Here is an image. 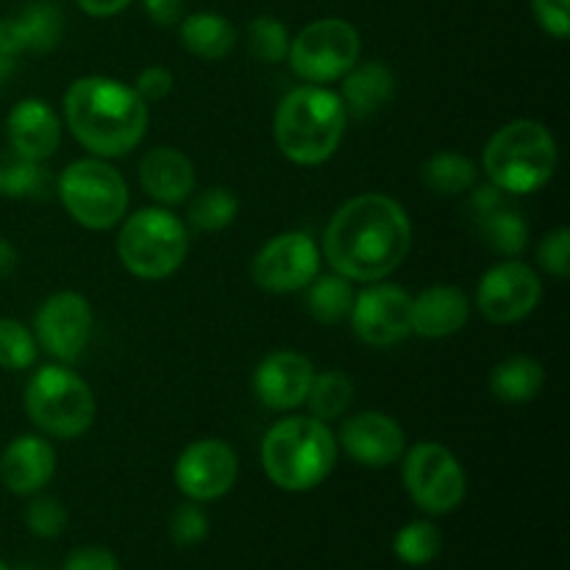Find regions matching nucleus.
<instances>
[{"instance_id":"obj_1","label":"nucleus","mask_w":570,"mask_h":570,"mask_svg":"<svg viewBox=\"0 0 570 570\" xmlns=\"http://www.w3.org/2000/svg\"><path fill=\"white\" fill-rule=\"evenodd\" d=\"M410 248L412 223L404 206L390 195L362 193L334 212L321 254L348 282L373 284L399 271Z\"/></svg>"},{"instance_id":"obj_2","label":"nucleus","mask_w":570,"mask_h":570,"mask_svg":"<svg viewBox=\"0 0 570 570\" xmlns=\"http://www.w3.org/2000/svg\"><path fill=\"white\" fill-rule=\"evenodd\" d=\"M65 120L72 137L98 159L126 156L148 131V104L137 89L109 76H83L65 92Z\"/></svg>"},{"instance_id":"obj_3","label":"nucleus","mask_w":570,"mask_h":570,"mask_svg":"<svg viewBox=\"0 0 570 570\" xmlns=\"http://www.w3.org/2000/svg\"><path fill=\"white\" fill-rule=\"evenodd\" d=\"M345 111L337 92L317 83L284 95L273 117V139L289 161L304 167L323 165L337 154L345 137Z\"/></svg>"},{"instance_id":"obj_4","label":"nucleus","mask_w":570,"mask_h":570,"mask_svg":"<svg viewBox=\"0 0 570 570\" xmlns=\"http://www.w3.org/2000/svg\"><path fill=\"white\" fill-rule=\"evenodd\" d=\"M337 438L317 417H284L262 440V468L278 490L306 493L337 465Z\"/></svg>"},{"instance_id":"obj_5","label":"nucleus","mask_w":570,"mask_h":570,"mask_svg":"<svg viewBox=\"0 0 570 570\" xmlns=\"http://www.w3.org/2000/svg\"><path fill=\"white\" fill-rule=\"evenodd\" d=\"M557 159V139L543 122L512 120L490 137L482 167L493 187L507 195H529L551 181Z\"/></svg>"},{"instance_id":"obj_6","label":"nucleus","mask_w":570,"mask_h":570,"mask_svg":"<svg viewBox=\"0 0 570 570\" xmlns=\"http://www.w3.org/2000/svg\"><path fill=\"white\" fill-rule=\"evenodd\" d=\"M189 254L187 226L165 206L139 209L117 234V256L131 276L161 282L184 265Z\"/></svg>"},{"instance_id":"obj_7","label":"nucleus","mask_w":570,"mask_h":570,"mask_svg":"<svg viewBox=\"0 0 570 570\" xmlns=\"http://www.w3.org/2000/svg\"><path fill=\"white\" fill-rule=\"evenodd\" d=\"M28 421L53 440H76L95 423V395L70 365H45L28 379Z\"/></svg>"},{"instance_id":"obj_8","label":"nucleus","mask_w":570,"mask_h":570,"mask_svg":"<svg viewBox=\"0 0 570 570\" xmlns=\"http://www.w3.org/2000/svg\"><path fill=\"white\" fill-rule=\"evenodd\" d=\"M59 198L67 215L89 232H106L126 217L128 184L106 159H78L61 170Z\"/></svg>"},{"instance_id":"obj_9","label":"nucleus","mask_w":570,"mask_h":570,"mask_svg":"<svg viewBox=\"0 0 570 570\" xmlns=\"http://www.w3.org/2000/svg\"><path fill=\"white\" fill-rule=\"evenodd\" d=\"M360 31L343 17H323L309 22L289 39V67L304 81L326 87L340 81L360 61Z\"/></svg>"},{"instance_id":"obj_10","label":"nucleus","mask_w":570,"mask_h":570,"mask_svg":"<svg viewBox=\"0 0 570 570\" xmlns=\"http://www.w3.org/2000/svg\"><path fill=\"white\" fill-rule=\"evenodd\" d=\"M404 488L426 515H449L465 501V468L445 445L417 443L404 451Z\"/></svg>"},{"instance_id":"obj_11","label":"nucleus","mask_w":570,"mask_h":570,"mask_svg":"<svg viewBox=\"0 0 570 570\" xmlns=\"http://www.w3.org/2000/svg\"><path fill=\"white\" fill-rule=\"evenodd\" d=\"M321 248L304 232H284L267 239L250 262V276L262 289L276 295L301 293L321 273Z\"/></svg>"},{"instance_id":"obj_12","label":"nucleus","mask_w":570,"mask_h":570,"mask_svg":"<svg viewBox=\"0 0 570 570\" xmlns=\"http://www.w3.org/2000/svg\"><path fill=\"white\" fill-rule=\"evenodd\" d=\"M92 306L81 293H70V289L50 295L33 317L37 345L61 365H72L81 360L83 348L92 340Z\"/></svg>"},{"instance_id":"obj_13","label":"nucleus","mask_w":570,"mask_h":570,"mask_svg":"<svg viewBox=\"0 0 570 570\" xmlns=\"http://www.w3.org/2000/svg\"><path fill=\"white\" fill-rule=\"evenodd\" d=\"M540 298H543V284L538 273L518 259L499 262L479 278L476 306L495 326H510L529 317L538 309Z\"/></svg>"},{"instance_id":"obj_14","label":"nucleus","mask_w":570,"mask_h":570,"mask_svg":"<svg viewBox=\"0 0 570 570\" xmlns=\"http://www.w3.org/2000/svg\"><path fill=\"white\" fill-rule=\"evenodd\" d=\"M354 334L373 348H390L412 334V295L395 284H367L348 315Z\"/></svg>"},{"instance_id":"obj_15","label":"nucleus","mask_w":570,"mask_h":570,"mask_svg":"<svg viewBox=\"0 0 570 570\" xmlns=\"http://www.w3.org/2000/svg\"><path fill=\"white\" fill-rule=\"evenodd\" d=\"M173 476L189 501H198V504L217 501L237 484V451L223 440H195L176 460Z\"/></svg>"},{"instance_id":"obj_16","label":"nucleus","mask_w":570,"mask_h":570,"mask_svg":"<svg viewBox=\"0 0 570 570\" xmlns=\"http://www.w3.org/2000/svg\"><path fill=\"white\" fill-rule=\"evenodd\" d=\"M337 445L362 468H390L404 456V429L387 412H360L343 423Z\"/></svg>"},{"instance_id":"obj_17","label":"nucleus","mask_w":570,"mask_h":570,"mask_svg":"<svg viewBox=\"0 0 570 570\" xmlns=\"http://www.w3.org/2000/svg\"><path fill=\"white\" fill-rule=\"evenodd\" d=\"M315 379V365L298 351H273L256 365L254 393L267 410L287 412L306 401Z\"/></svg>"},{"instance_id":"obj_18","label":"nucleus","mask_w":570,"mask_h":570,"mask_svg":"<svg viewBox=\"0 0 570 570\" xmlns=\"http://www.w3.org/2000/svg\"><path fill=\"white\" fill-rule=\"evenodd\" d=\"M9 150L33 161H48L61 145V120L42 98H26L6 117Z\"/></svg>"},{"instance_id":"obj_19","label":"nucleus","mask_w":570,"mask_h":570,"mask_svg":"<svg viewBox=\"0 0 570 570\" xmlns=\"http://www.w3.org/2000/svg\"><path fill=\"white\" fill-rule=\"evenodd\" d=\"M56 473V451L39 434H22L0 456V482L14 495H37Z\"/></svg>"},{"instance_id":"obj_20","label":"nucleus","mask_w":570,"mask_h":570,"mask_svg":"<svg viewBox=\"0 0 570 570\" xmlns=\"http://www.w3.org/2000/svg\"><path fill=\"white\" fill-rule=\"evenodd\" d=\"M471 315V301L454 284H434L412 298V334L423 340H445L462 332Z\"/></svg>"},{"instance_id":"obj_21","label":"nucleus","mask_w":570,"mask_h":570,"mask_svg":"<svg viewBox=\"0 0 570 570\" xmlns=\"http://www.w3.org/2000/svg\"><path fill=\"white\" fill-rule=\"evenodd\" d=\"M139 184L156 204H184L195 189V165L178 148H154L139 161Z\"/></svg>"},{"instance_id":"obj_22","label":"nucleus","mask_w":570,"mask_h":570,"mask_svg":"<svg viewBox=\"0 0 570 570\" xmlns=\"http://www.w3.org/2000/svg\"><path fill=\"white\" fill-rule=\"evenodd\" d=\"M340 81H343L337 92L340 100H343L345 111L354 117L376 115L395 95V76L382 61H367L360 67L354 65Z\"/></svg>"},{"instance_id":"obj_23","label":"nucleus","mask_w":570,"mask_h":570,"mask_svg":"<svg viewBox=\"0 0 570 570\" xmlns=\"http://www.w3.org/2000/svg\"><path fill=\"white\" fill-rule=\"evenodd\" d=\"M6 22L20 53H48L61 42V31H65V17L48 0H33Z\"/></svg>"},{"instance_id":"obj_24","label":"nucleus","mask_w":570,"mask_h":570,"mask_svg":"<svg viewBox=\"0 0 570 570\" xmlns=\"http://www.w3.org/2000/svg\"><path fill=\"white\" fill-rule=\"evenodd\" d=\"M181 45L198 59L220 61L237 45V31L217 11H193L181 20Z\"/></svg>"},{"instance_id":"obj_25","label":"nucleus","mask_w":570,"mask_h":570,"mask_svg":"<svg viewBox=\"0 0 570 570\" xmlns=\"http://www.w3.org/2000/svg\"><path fill=\"white\" fill-rule=\"evenodd\" d=\"M546 384V371L532 356H507L490 371V393L504 404H529L540 395Z\"/></svg>"},{"instance_id":"obj_26","label":"nucleus","mask_w":570,"mask_h":570,"mask_svg":"<svg viewBox=\"0 0 570 570\" xmlns=\"http://www.w3.org/2000/svg\"><path fill=\"white\" fill-rule=\"evenodd\" d=\"M351 306H354V289L348 278L340 273H328V276L317 273L315 282L306 287V309L321 326H340L348 321Z\"/></svg>"},{"instance_id":"obj_27","label":"nucleus","mask_w":570,"mask_h":570,"mask_svg":"<svg viewBox=\"0 0 570 570\" xmlns=\"http://www.w3.org/2000/svg\"><path fill=\"white\" fill-rule=\"evenodd\" d=\"M48 189L50 173L45 161L26 159V156L14 154V150L0 154V195L3 198H45Z\"/></svg>"},{"instance_id":"obj_28","label":"nucleus","mask_w":570,"mask_h":570,"mask_svg":"<svg viewBox=\"0 0 570 570\" xmlns=\"http://www.w3.org/2000/svg\"><path fill=\"white\" fill-rule=\"evenodd\" d=\"M476 165L465 154H456V150H440V154L429 156L421 170L423 184L438 195L468 193L476 184Z\"/></svg>"},{"instance_id":"obj_29","label":"nucleus","mask_w":570,"mask_h":570,"mask_svg":"<svg viewBox=\"0 0 570 570\" xmlns=\"http://www.w3.org/2000/svg\"><path fill=\"white\" fill-rule=\"evenodd\" d=\"M304 404H309L312 417H317V421H337V417H343L345 412H348V406L354 404V384H351V379L340 371L315 373L309 395H306Z\"/></svg>"},{"instance_id":"obj_30","label":"nucleus","mask_w":570,"mask_h":570,"mask_svg":"<svg viewBox=\"0 0 570 570\" xmlns=\"http://www.w3.org/2000/svg\"><path fill=\"white\" fill-rule=\"evenodd\" d=\"M479 228H482V237L488 243V248L495 250L499 256H512L515 259L529 245V223L512 206H504L495 215H490L488 220L479 223Z\"/></svg>"},{"instance_id":"obj_31","label":"nucleus","mask_w":570,"mask_h":570,"mask_svg":"<svg viewBox=\"0 0 570 570\" xmlns=\"http://www.w3.org/2000/svg\"><path fill=\"white\" fill-rule=\"evenodd\" d=\"M239 200L237 193L228 187H209L198 193L189 204V223L198 232H223L237 220Z\"/></svg>"},{"instance_id":"obj_32","label":"nucleus","mask_w":570,"mask_h":570,"mask_svg":"<svg viewBox=\"0 0 570 570\" xmlns=\"http://www.w3.org/2000/svg\"><path fill=\"white\" fill-rule=\"evenodd\" d=\"M443 549V534L432 521H412L404 529H399L393 540V551L404 566L423 568L434 562Z\"/></svg>"},{"instance_id":"obj_33","label":"nucleus","mask_w":570,"mask_h":570,"mask_svg":"<svg viewBox=\"0 0 570 570\" xmlns=\"http://www.w3.org/2000/svg\"><path fill=\"white\" fill-rule=\"evenodd\" d=\"M245 42H248V50L254 59L265 61V65H276V61L287 59L289 31L282 20L265 14V17H256V20L248 22Z\"/></svg>"},{"instance_id":"obj_34","label":"nucleus","mask_w":570,"mask_h":570,"mask_svg":"<svg viewBox=\"0 0 570 570\" xmlns=\"http://www.w3.org/2000/svg\"><path fill=\"white\" fill-rule=\"evenodd\" d=\"M37 362V337L20 321L0 317V367L28 371Z\"/></svg>"},{"instance_id":"obj_35","label":"nucleus","mask_w":570,"mask_h":570,"mask_svg":"<svg viewBox=\"0 0 570 570\" xmlns=\"http://www.w3.org/2000/svg\"><path fill=\"white\" fill-rule=\"evenodd\" d=\"M170 538L178 549H195L209 538V518L198 501H187L173 512Z\"/></svg>"},{"instance_id":"obj_36","label":"nucleus","mask_w":570,"mask_h":570,"mask_svg":"<svg viewBox=\"0 0 570 570\" xmlns=\"http://www.w3.org/2000/svg\"><path fill=\"white\" fill-rule=\"evenodd\" d=\"M26 523L31 534L42 540H53L65 534L67 529V510L61 501L50 499V495H37L26 510Z\"/></svg>"},{"instance_id":"obj_37","label":"nucleus","mask_w":570,"mask_h":570,"mask_svg":"<svg viewBox=\"0 0 570 570\" xmlns=\"http://www.w3.org/2000/svg\"><path fill=\"white\" fill-rule=\"evenodd\" d=\"M538 259L546 273L557 278H568L570 273V232L566 226L546 234L538 245Z\"/></svg>"},{"instance_id":"obj_38","label":"nucleus","mask_w":570,"mask_h":570,"mask_svg":"<svg viewBox=\"0 0 570 570\" xmlns=\"http://www.w3.org/2000/svg\"><path fill=\"white\" fill-rule=\"evenodd\" d=\"M540 28L554 39H568L570 33V0H532Z\"/></svg>"},{"instance_id":"obj_39","label":"nucleus","mask_w":570,"mask_h":570,"mask_svg":"<svg viewBox=\"0 0 570 570\" xmlns=\"http://www.w3.org/2000/svg\"><path fill=\"white\" fill-rule=\"evenodd\" d=\"M61 570H120V560L104 546H83L67 554Z\"/></svg>"},{"instance_id":"obj_40","label":"nucleus","mask_w":570,"mask_h":570,"mask_svg":"<svg viewBox=\"0 0 570 570\" xmlns=\"http://www.w3.org/2000/svg\"><path fill=\"white\" fill-rule=\"evenodd\" d=\"M134 89H137V95L145 104L148 100H165L173 92V72L167 67H148V70L137 76Z\"/></svg>"},{"instance_id":"obj_41","label":"nucleus","mask_w":570,"mask_h":570,"mask_svg":"<svg viewBox=\"0 0 570 570\" xmlns=\"http://www.w3.org/2000/svg\"><path fill=\"white\" fill-rule=\"evenodd\" d=\"M510 206V195L504 189L493 187V184H484V187H476L471 195V212L476 217V223L488 220L490 215H495L499 209Z\"/></svg>"},{"instance_id":"obj_42","label":"nucleus","mask_w":570,"mask_h":570,"mask_svg":"<svg viewBox=\"0 0 570 570\" xmlns=\"http://www.w3.org/2000/svg\"><path fill=\"white\" fill-rule=\"evenodd\" d=\"M142 9L156 26H178L184 20L187 3L184 0H142Z\"/></svg>"},{"instance_id":"obj_43","label":"nucleus","mask_w":570,"mask_h":570,"mask_svg":"<svg viewBox=\"0 0 570 570\" xmlns=\"http://www.w3.org/2000/svg\"><path fill=\"white\" fill-rule=\"evenodd\" d=\"M81 6L83 14L89 17H115L120 14L126 6H131V0H76Z\"/></svg>"},{"instance_id":"obj_44","label":"nucleus","mask_w":570,"mask_h":570,"mask_svg":"<svg viewBox=\"0 0 570 570\" xmlns=\"http://www.w3.org/2000/svg\"><path fill=\"white\" fill-rule=\"evenodd\" d=\"M14 267H17L14 245H11L9 239L0 237V278L11 276V273H14Z\"/></svg>"},{"instance_id":"obj_45","label":"nucleus","mask_w":570,"mask_h":570,"mask_svg":"<svg viewBox=\"0 0 570 570\" xmlns=\"http://www.w3.org/2000/svg\"><path fill=\"white\" fill-rule=\"evenodd\" d=\"M14 67H17L14 56H9V53H3V50H0V83H3L6 78L11 76V72H14Z\"/></svg>"},{"instance_id":"obj_46","label":"nucleus","mask_w":570,"mask_h":570,"mask_svg":"<svg viewBox=\"0 0 570 570\" xmlns=\"http://www.w3.org/2000/svg\"><path fill=\"white\" fill-rule=\"evenodd\" d=\"M0 570H11V568H9V566H6V562H3V560H0Z\"/></svg>"}]
</instances>
